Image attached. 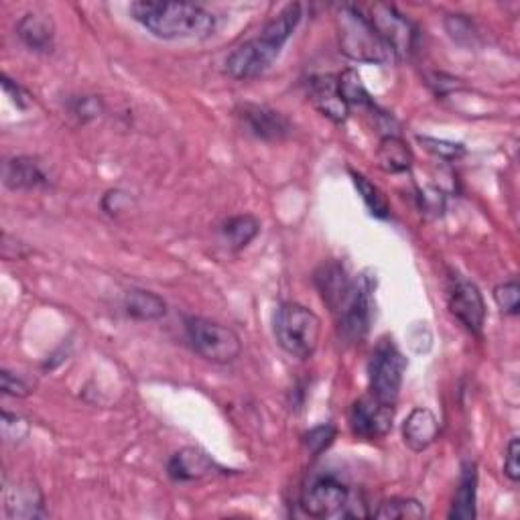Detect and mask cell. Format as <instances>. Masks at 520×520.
<instances>
[{"label":"cell","instance_id":"52a82bcc","mask_svg":"<svg viewBox=\"0 0 520 520\" xmlns=\"http://www.w3.org/2000/svg\"><path fill=\"white\" fill-rule=\"evenodd\" d=\"M447 305L451 315L458 319L464 328L476 336L482 334L486 321V303L480 289L464 279L462 275H451L447 279Z\"/></svg>","mask_w":520,"mask_h":520},{"label":"cell","instance_id":"e0dca14e","mask_svg":"<svg viewBox=\"0 0 520 520\" xmlns=\"http://www.w3.org/2000/svg\"><path fill=\"white\" fill-rule=\"evenodd\" d=\"M437 437H439V421H437L435 413L429 409H423V407L413 409L411 415L403 423L405 445L411 451L421 453V451L429 449Z\"/></svg>","mask_w":520,"mask_h":520},{"label":"cell","instance_id":"5bb4252c","mask_svg":"<svg viewBox=\"0 0 520 520\" xmlns=\"http://www.w3.org/2000/svg\"><path fill=\"white\" fill-rule=\"evenodd\" d=\"M222 472V468L200 447L179 449L167 464V476L173 482H193L204 480Z\"/></svg>","mask_w":520,"mask_h":520},{"label":"cell","instance_id":"d4e9b609","mask_svg":"<svg viewBox=\"0 0 520 520\" xmlns=\"http://www.w3.org/2000/svg\"><path fill=\"white\" fill-rule=\"evenodd\" d=\"M338 88H340V94L342 98L346 100V104L352 108V106H358V108H370V110H376V104L372 100V96L368 94L360 74L356 70H346L338 76Z\"/></svg>","mask_w":520,"mask_h":520},{"label":"cell","instance_id":"ffe728a7","mask_svg":"<svg viewBox=\"0 0 520 520\" xmlns=\"http://www.w3.org/2000/svg\"><path fill=\"white\" fill-rule=\"evenodd\" d=\"M5 506L9 518L29 520L39 518L45 514L43 510V496L35 484H15V488H7L5 492Z\"/></svg>","mask_w":520,"mask_h":520},{"label":"cell","instance_id":"277c9868","mask_svg":"<svg viewBox=\"0 0 520 520\" xmlns=\"http://www.w3.org/2000/svg\"><path fill=\"white\" fill-rule=\"evenodd\" d=\"M277 344L297 360H309L321 338V319L315 311L301 303L287 301L279 305L273 317Z\"/></svg>","mask_w":520,"mask_h":520},{"label":"cell","instance_id":"9c48e42d","mask_svg":"<svg viewBox=\"0 0 520 520\" xmlns=\"http://www.w3.org/2000/svg\"><path fill=\"white\" fill-rule=\"evenodd\" d=\"M395 407H388L374 397L358 399L348 413L350 429L360 439H380L393 429Z\"/></svg>","mask_w":520,"mask_h":520},{"label":"cell","instance_id":"e575fe53","mask_svg":"<svg viewBox=\"0 0 520 520\" xmlns=\"http://www.w3.org/2000/svg\"><path fill=\"white\" fill-rule=\"evenodd\" d=\"M3 88H5V92L11 96V100H13V104L17 106V108H21V110H25L29 104H31V96H29V92L25 90V88H21L17 82H13L9 76H5L3 74Z\"/></svg>","mask_w":520,"mask_h":520},{"label":"cell","instance_id":"4dcf8cb0","mask_svg":"<svg viewBox=\"0 0 520 520\" xmlns=\"http://www.w3.org/2000/svg\"><path fill=\"white\" fill-rule=\"evenodd\" d=\"M102 110H104V104L96 96H82L72 102V114L78 116L82 122L98 118L102 114Z\"/></svg>","mask_w":520,"mask_h":520},{"label":"cell","instance_id":"4fadbf2b","mask_svg":"<svg viewBox=\"0 0 520 520\" xmlns=\"http://www.w3.org/2000/svg\"><path fill=\"white\" fill-rule=\"evenodd\" d=\"M372 315V301H370V283L364 279L356 281L354 293L346 307L338 313L340 334L346 342H360L370 328Z\"/></svg>","mask_w":520,"mask_h":520},{"label":"cell","instance_id":"d6a6232c","mask_svg":"<svg viewBox=\"0 0 520 520\" xmlns=\"http://www.w3.org/2000/svg\"><path fill=\"white\" fill-rule=\"evenodd\" d=\"M3 435L7 441H21L29 435V423L21 419L19 415H11L9 411H3Z\"/></svg>","mask_w":520,"mask_h":520},{"label":"cell","instance_id":"d6986e66","mask_svg":"<svg viewBox=\"0 0 520 520\" xmlns=\"http://www.w3.org/2000/svg\"><path fill=\"white\" fill-rule=\"evenodd\" d=\"M476 498H478V466L474 462H464L462 476L455 488L453 504L449 510L451 520H474L476 518Z\"/></svg>","mask_w":520,"mask_h":520},{"label":"cell","instance_id":"5b68a950","mask_svg":"<svg viewBox=\"0 0 520 520\" xmlns=\"http://www.w3.org/2000/svg\"><path fill=\"white\" fill-rule=\"evenodd\" d=\"M405 372L407 358L403 356L399 346L390 338L380 340L368 362L370 397L388 407H395L401 395Z\"/></svg>","mask_w":520,"mask_h":520},{"label":"cell","instance_id":"6da1fadb","mask_svg":"<svg viewBox=\"0 0 520 520\" xmlns=\"http://www.w3.org/2000/svg\"><path fill=\"white\" fill-rule=\"evenodd\" d=\"M301 17L303 7L299 3H291L281 13H277L254 39L238 45L228 55V76L240 82L263 76L275 63L289 37L295 33L297 25L301 23Z\"/></svg>","mask_w":520,"mask_h":520},{"label":"cell","instance_id":"9a60e30c","mask_svg":"<svg viewBox=\"0 0 520 520\" xmlns=\"http://www.w3.org/2000/svg\"><path fill=\"white\" fill-rule=\"evenodd\" d=\"M309 100L315 110L336 124H344L350 116V106L340 94L338 76H319L309 82Z\"/></svg>","mask_w":520,"mask_h":520},{"label":"cell","instance_id":"603a6c76","mask_svg":"<svg viewBox=\"0 0 520 520\" xmlns=\"http://www.w3.org/2000/svg\"><path fill=\"white\" fill-rule=\"evenodd\" d=\"M258 232H260V222L250 214L230 218L222 226V236L232 250L246 248L258 236Z\"/></svg>","mask_w":520,"mask_h":520},{"label":"cell","instance_id":"cb8c5ba5","mask_svg":"<svg viewBox=\"0 0 520 520\" xmlns=\"http://www.w3.org/2000/svg\"><path fill=\"white\" fill-rule=\"evenodd\" d=\"M425 514V506L415 498H390L372 512L378 520H419Z\"/></svg>","mask_w":520,"mask_h":520},{"label":"cell","instance_id":"7c38bea8","mask_svg":"<svg viewBox=\"0 0 520 520\" xmlns=\"http://www.w3.org/2000/svg\"><path fill=\"white\" fill-rule=\"evenodd\" d=\"M240 118L248 133L260 141H283L293 133L291 120L269 106L244 104L240 108Z\"/></svg>","mask_w":520,"mask_h":520},{"label":"cell","instance_id":"8fae6325","mask_svg":"<svg viewBox=\"0 0 520 520\" xmlns=\"http://www.w3.org/2000/svg\"><path fill=\"white\" fill-rule=\"evenodd\" d=\"M313 281L323 303L328 305L330 311L336 315L346 307L356 287V281L350 279L348 271L344 269V265L338 263V260H328V263H323L315 271Z\"/></svg>","mask_w":520,"mask_h":520},{"label":"cell","instance_id":"7402d4cb","mask_svg":"<svg viewBox=\"0 0 520 520\" xmlns=\"http://www.w3.org/2000/svg\"><path fill=\"white\" fill-rule=\"evenodd\" d=\"M124 311L128 317L139 321H157L165 317L167 303L153 291L145 289H130L124 295Z\"/></svg>","mask_w":520,"mask_h":520},{"label":"cell","instance_id":"ba28073f","mask_svg":"<svg viewBox=\"0 0 520 520\" xmlns=\"http://www.w3.org/2000/svg\"><path fill=\"white\" fill-rule=\"evenodd\" d=\"M350 500V488L338 476H317L301 496V510L311 518L342 514Z\"/></svg>","mask_w":520,"mask_h":520},{"label":"cell","instance_id":"2e32d148","mask_svg":"<svg viewBox=\"0 0 520 520\" xmlns=\"http://www.w3.org/2000/svg\"><path fill=\"white\" fill-rule=\"evenodd\" d=\"M3 183L13 191L49 187V173L35 157H13L3 167Z\"/></svg>","mask_w":520,"mask_h":520},{"label":"cell","instance_id":"4316f807","mask_svg":"<svg viewBox=\"0 0 520 520\" xmlns=\"http://www.w3.org/2000/svg\"><path fill=\"white\" fill-rule=\"evenodd\" d=\"M419 143L433 153L439 159L445 161H458L460 157L466 155V147L462 143H451V141H443V139H433V137H417Z\"/></svg>","mask_w":520,"mask_h":520},{"label":"cell","instance_id":"83f0119b","mask_svg":"<svg viewBox=\"0 0 520 520\" xmlns=\"http://www.w3.org/2000/svg\"><path fill=\"white\" fill-rule=\"evenodd\" d=\"M494 301H496V305L500 307L502 313L518 315V309H520V287H518V283L514 279L500 283L494 289Z\"/></svg>","mask_w":520,"mask_h":520},{"label":"cell","instance_id":"ac0fdd59","mask_svg":"<svg viewBox=\"0 0 520 520\" xmlns=\"http://www.w3.org/2000/svg\"><path fill=\"white\" fill-rule=\"evenodd\" d=\"M17 35L35 53H51L55 43V23L41 13L25 15L17 25Z\"/></svg>","mask_w":520,"mask_h":520},{"label":"cell","instance_id":"44dd1931","mask_svg":"<svg viewBox=\"0 0 520 520\" xmlns=\"http://www.w3.org/2000/svg\"><path fill=\"white\" fill-rule=\"evenodd\" d=\"M413 151L407 141H403L397 135H386L380 139L376 149V161L378 167L384 173H405L413 167Z\"/></svg>","mask_w":520,"mask_h":520},{"label":"cell","instance_id":"7a4b0ae2","mask_svg":"<svg viewBox=\"0 0 520 520\" xmlns=\"http://www.w3.org/2000/svg\"><path fill=\"white\" fill-rule=\"evenodd\" d=\"M143 29L151 35L175 41V39H208L214 35L216 17L193 3H159V0H139L128 9Z\"/></svg>","mask_w":520,"mask_h":520},{"label":"cell","instance_id":"3957f363","mask_svg":"<svg viewBox=\"0 0 520 520\" xmlns=\"http://www.w3.org/2000/svg\"><path fill=\"white\" fill-rule=\"evenodd\" d=\"M340 51L358 63H395V51L386 45L370 17L356 5H342L336 11Z\"/></svg>","mask_w":520,"mask_h":520},{"label":"cell","instance_id":"1f68e13d","mask_svg":"<svg viewBox=\"0 0 520 520\" xmlns=\"http://www.w3.org/2000/svg\"><path fill=\"white\" fill-rule=\"evenodd\" d=\"M130 204H133V198H130V193H126L122 189H110L104 193V198H102V210L110 216L126 212L130 208Z\"/></svg>","mask_w":520,"mask_h":520},{"label":"cell","instance_id":"836d02e7","mask_svg":"<svg viewBox=\"0 0 520 520\" xmlns=\"http://www.w3.org/2000/svg\"><path fill=\"white\" fill-rule=\"evenodd\" d=\"M518 455H520V441H518V437H512L508 447H506V455H504V474L514 484L520 480Z\"/></svg>","mask_w":520,"mask_h":520},{"label":"cell","instance_id":"484cf974","mask_svg":"<svg viewBox=\"0 0 520 520\" xmlns=\"http://www.w3.org/2000/svg\"><path fill=\"white\" fill-rule=\"evenodd\" d=\"M352 179H354V185L360 193L362 202L366 204V208L370 210L372 216L380 218V220H386L390 216V204L386 200V195L382 193V189L378 185H374L372 181H368L362 173H356V171H350Z\"/></svg>","mask_w":520,"mask_h":520},{"label":"cell","instance_id":"30bf717a","mask_svg":"<svg viewBox=\"0 0 520 520\" xmlns=\"http://www.w3.org/2000/svg\"><path fill=\"white\" fill-rule=\"evenodd\" d=\"M368 17L380 33V37L386 41V45L395 51L397 59H401L413 49L415 27L401 13H397L395 7L374 5Z\"/></svg>","mask_w":520,"mask_h":520},{"label":"cell","instance_id":"f1b7e54d","mask_svg":"<svg viewBox=\"0 0 520 520\" xmlns=\"http://www.w3.org/2000/svg\"><path fill=\"white\" fill-rule=\"evenodd\" d=\"M336 439V427L334 425H319L305 433V445L313 455H319L321 451L328 449Z\"/></svg>","mask_w":520,"mask_h":520},{"label":"cell","instance_id":"f546056e","mask_svg":"<svg viewBox=\"0 0 520 520\" xmlns=\"http://www.w3.org/2000/svg\"><path fill=\"white\" fill-rule=\"evenodd\" d=\"M0 388H3V395L15 399H25L31 395V384L9 370L0 372Z\"/></svg>","mask_w":520,"mask_h":520},{"label":"cell","instance_id":"8992f818","mask_svg":"<svg viewBox=\"0 0 520 520\" xmlns=\"http://www.w3.org/2000/svg\"><path fill=\"white\" fill-rule=\"evenodd\" d=\"M185 334L195 354H200L212 364H232L242 352V342L238 334L228 328V325H222L208 317H187Z\"/></svg>","mask_w":520,"mask_h":520}]
</instances>
